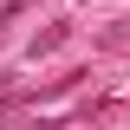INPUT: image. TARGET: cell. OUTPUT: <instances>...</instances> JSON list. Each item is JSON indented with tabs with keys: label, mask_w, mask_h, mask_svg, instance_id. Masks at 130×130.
Instances as JSON below:
<instances>
[{
	"label": "cell",
	"mask_w": 130,
	"mask_h": 130,
	"mask_svg": "<svg viewBox=\"0 0 130 130\" xmlns=\"http://www.w3.org/2000/svg\"><path fill=\"white\" fill-rule=\"evenodd\" d=\"M7 85H13V72H0V91H7Z\"/></svg>",
	"instance_id": "7a4b0ae2"
},
{
	"label": "cell",
	"mask_w": 130,
	"mask_h": 130,
	"mask_svg": "<svg viewBox=\"0 0 130 130\" xmlns=\"http://www.w3.org/2000/svg\"><path fill=\"white\" fill-rule=\"evenodd\" d=\"M65 39H72V26H65V20H59V26H46V32H32V59H46V52H59Z\"/></svg>",
	"instance_id": "6da1fadb"
}]
</instances>
